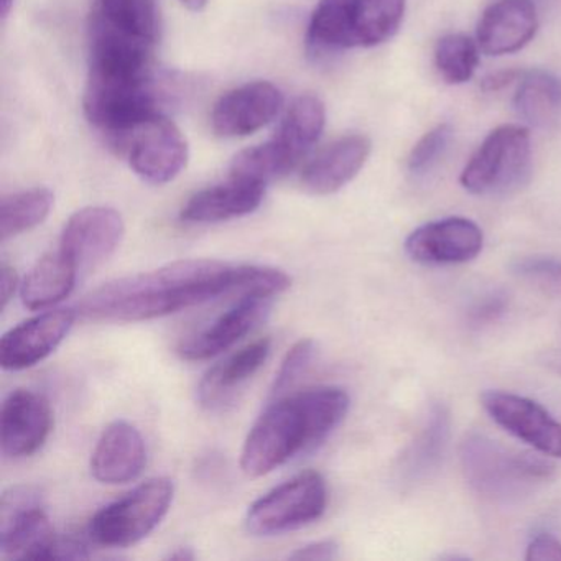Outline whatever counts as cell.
Instances as JSON below:
<instances>
[{
	"instance_id": "6da1fadb",
	"label": "cell",
	"mask_w": 561,
	"mask_h": 561,
	"mask_svg": "<svg viewBox=\"0 0 561 561\" xmlns=\"http://www.w3.org/2000/svg\"><path fill=\"white\" fill-rule=\"evenodd\" d=\"M290 287V275L280 268L188 259L107 282L84 297L78 313L94 321L139 323L208 304L222 295L275 298Z\"/></svg>"
},
{
	"instance_id": "7a4b0ae2",
	"label": "cell",
	"mask_w": 561,
	"mask_h": 561,
	"mask_svg": "<svg viewBox=\"0 0 561 561\" xmlns=\"http://www.w3.org/2000/svg\"><path fill=\"white\" fill-rule=\"evenodd\" d=\"M350 403L346 390L333 386L277 397L245 438L242 471L249 478H262L295 456L317 448L343 422Z\"/></svg>"
},
{
	"instance_id": "3957f363",
	"label": "cell",
	"mask_w": 561,
	"mask_h": 561,
	"mask_svg": "<svg viewBox=\"0 0 561 561\" xmlns=\"http://www.w3.org/2000/svg\"><path fill=\"white\" fill-rule=\"evenodd\" d=\"M83 106L88 121L119 142L159 114L149 71L127 68L90 65Z\"/></svg>"
},
{
	"instance_id": "277c9868",
	"label": "cell",
	"mask_w": 561,
	"mask_h": 561,
	"mask_svg": "<svg viewBox=\"0 0 561 561\" xmlns=\"http://www.w3.org/2000/svg\"><path fill=\"white\" fill-rule=\"evenodd\" d=\"M462 468L479 494L497 502H512L530 494L547 481L551 466L524 453L502 448L485 436H469L462 443Z\"/></svg>"
},
{
	"instance_id": "5b68a950",
	"label": "cell",
	"mask_w": 561,
	"mask_h": 561,
	"mask_svg": "<svg viewBox=\"0 0 561 561\" xmlns=\"http://www.w3.org/2000/svg\"><path fill=\"white\" fill-rule=\"evenodd\" d=\"M173 495L172 479L153 478L142 482L91 518V540L110 548L139 543L162 524L172 507Z\"/></svg>"
},
{
	"instance_id": "8992f818",
	"label": "cell",
	"mask_w": 561,
	"mask_h": 561,
	"mask_svg": "<svg viewBox=\"0 0 561 561\" xmlns=\"http://www.w3.org/2000/svg\"><path fill=\"white\" fill-rule=\"evenodd\" d=\"M531 169L528 129L501 126L492 130L461 173L462 188L472 195H507L527 183Z\"/></svg>"
},
{
	"instance_id": "52a82bcc",
	"label": "cell",
	"mask_w": 561,
	"mask_h": 561,
	"mask_svg": "<svg viewBox=\"0 0 561 561\" xmlns=\"http://www.w3.org/2000/svg\"><path fill=\"white\" fill-rule=\"evenodd\" d=\"M327 505L323 476L304 471L257 499L245 515V528L255 537L287 534L317 522Z\"/></svg>"
},
{
	"instance_id": "ba28073f",
	"label": "cell",
	"mask_w": 561,
	"mask_h": 561,
	"mask_svg": "<svg viewBox=\"0 0 561 561\" xmlns=\"http://www.w3.org/2000/svg\"><path fill=\"white\" fill-rule=\"evenodd\" d=\"M55 534L42 504V494L31 485L9 489L0 502V553L12 560H44Z\"/></svg>"
},
{
	"instance_id": "9c48e42d",
	"label": "cell",
	"mask_w": 561,
	"mask_h": 561,
	"mask_svg": "<svg viewBox=\"0 0 561 561\" xmlns=\"http://www.w3.org/2000/svg\"><path fill=\"white\" fill-rule=\"evenodd\" d=\"M121 144H126L134 172L152 185L172 182L188 163L185 136L160 114L144 121Z\"/></svg>"
},
{
	"instance_id": "30bf717a",
	"label": "cell",
	"mask_w": 561,
	"mask_h": 561,
	"mask_svg": "<svg viewBox=\"0 0 561 561\" xmlns=\"http://www.w3.org/2000/svg\"><path fill=\"white\" fill-rule=\"evenodd\" d=\"M126 225L119 211L106 206L80 209L61 232L60 249L78 271L100 267L119 249Z\"/></svg>"
},
{
	"instance_id": "8fae6325",
	"label": "cell",
	"mask_w": 561,
	"mask_h": 561,
	"mask_svg": "<svg viewBox=\"0 0 561 561\" xmlns=\"http://www.w3.org/2000/svg\"><path fill=\"white\" fill-rule=\"evenodd\" d=\"M481 402L489 416L511 435L541 455L561 458V423L540 403L501 390L482 393Z\"/></svg>"
},
{
	"instance_id": "7c38bea8",
	"label": "cell",
	"mask_w": 561,
	"mask_h": 561,
	"mask_svg": "<svg viewBox=\"0 0 561 561\" xmlns=\"http://www.w3.org/2000/svg\"><path fill=\"white\" fill-rule=\"evenodd\" d=\"M54 428V410L47 397L18 389L5 397L0 413V443L9 458H27L47 443Z\"/></svg>"
},
{
	"instance_id": "4fadbf2b",
	"label": "cell",
	"mask_w": 561,
	"mask_h": 561,
	"mask_svg": "<svg viewBox=\"0 0 561 561\" xmlns=\"http://www.w3.org/2000/svg\"><path fill=\"white\" fill-rule=\"evenodd\" d=\"M484 245L481 228L468 218L426 222L407 238L405 252L425 265L465 264L478 257Z\"/></svg>"
},
{
	"instance_id": "5bb4252c",
	"label": "cell",
	"mask_w": 561,
	"mask_h": 561,
	"mask_svg": "<svg viewBox=\"0 0 561 561\" xmlns=\"http://www.w3.org/2000/svg\"><path fill=\"white\" fill-rule=\"evenodd\" d=\"M78 311H45L24 321L0 340V364L5 370H25L47 359L70 333Z\"/></svg>"
},
{
	"instance_id": "9a60e30c",
	"label": "cell",
	"mask_w": 561,
	"mask_h": 561,
	"mask_svg": "<svg viewBox=\"0 0 561 561\" xmlns=\"http://www.w3.org/2000/svg\"><path fill=\"white\" fill-rule=\"evenodd\" d=\"M274 297L261 294L239 295L228 310L216 317L208 327L182 341L179 354L185 360H208L231 350L245 334L254 330L255 324L264 318Z\"/></svg>"
},
{
	"instance_id": "2e32d148",
	"label": "cell",
	"mask_w": 561,
	"mask_h": 561,
	"mask_svg": "<svg viewBox=\"0 0 561 561\" xmlns=\"http://www.w3.org/2000/svg\"><path fill=\"white\" fill-rule=\"evenodd\" d=\"M284 106V94L268 81L236 88L213 111V129L221 137H245L275 119Z\"/></svg>"
},
{
	"instance_id": "e0dca14e",
	"label": "cell",
	"mask_w": 561,
	"mask_h": 561,
	"mask_svg": "<svg viewBox=\"0 0 561 561\" xmlns=\"http://www.w3.org/2000/svg\"><path fill=\"white\" fill-rule=\"evenodd\" d=\"M147 465L144 436L133 423L116 420L106 426L91 458V472L103 484L136 481Z\"/></svg>"
},
{
	"instance_id": "ac0fdd59",
	"label": "cell",
	"mask_w": 561,
	"mask_h": 561,
	"mask_svg": "<svg viewBox=\"0 0 561 561\" xmlns=\"http://www.w3.org/2000/svg\"><path fill=\"white\" fill-rule=\"evenodd\" d=\"M538 31L534 0H497L478 24V45L491 57L511 55L530 44Z\"/></svg>"
},
{
	"instance_id": "d6986e66",
	"label": "cell",
	"mask_w": 561,
	"mask_h": 561,
	"mask_svg": "<svg viewBox=\"0 0 561 561\" xmlns=\"http://www.w3.org/2000/svg\"><path fill=\"white\" fill-rule=\"evenodd\" d=\"M265 186L264 183L231 176L222 185L193 195L183 206L182 219L193 225H213L251 215L261 206Z\"/></svg>"
},
{
	"instance_id": "ffe728a7",
	"label": "cell",
	"mask_w": 561,
	"mask_h": 561,
	"mask_svg": "<svg viewBox=\"0 0 561 561\" xmlns=\"http://www.w3.org/2000/svg\"><path fill=\"white\" fill-rule=\"evenodd\" d=\"M369 156L370 140L366 136L341 137L305 167L301 183L313 195L340 192L363 170Z\"/></svg>"
},
{
	"instance_id": "44dd1931",
	"label": "cell",
	"mask_w": 561,
	"mask_h": 561,
	"mask_svg": "<svg viewBox=\"0 0 561 561\" xmlns=\"http://www.w3.org/2000/svg\"><path fill=\"white\" fill-rule=\"evenodd\" d=\"M268 356H271V340L261 337L216 364L199 382V403L206 409H218L228 403L236 392L267 363Z\"/></svg>"
},
{
	"instance_id": "7402d4cb",
	"label": "cell",
	"mask_w": 561,
	"mask_h": 561,
	"mask_svg": "<svg viewBox=\"0 0 561 561\" xmlns=\"http://www.w3.org/2000/svg\"><path fill=\"white\" fill-rule=\"evenodd\" d=\"M75 262L60 248L44 255L21 285V297L28 310H45L70 297L77 285Z\"/></svg>"
},
{
	"instance_id": "603a6c76",
	"label": "cell",
	"mask_w": 561,
	"mask_h": 561,
	"mask_svg": "<svg viewBox=\"0 0 561 561\" xmlns=\"http://www.w3.org/2000/svg\"><path fill=\"white\" fill-rule=\"evenodd\" d=\"M324 121L327 111L320 98L305 94L291 104L277 136L272 139L291 169L301 162L308 150L320 139Z\"/></svg>"
},
{
	"instance_id": "cb8c5ba5",
	"label": "cell",
	"mask_w": 561,
	"mask_h": 561,
	"mask_svg": "<svg viewBox=\"0 0 561 561\" xmlns=\"http://www.w3.org/2000/svg\"><path fill=\"white\" fill-rule=\"evenodd\" d=\"M514 106L530 126L550 127L560 119L561 81L547 71L522 73L515 91Z\"/></svg>"
},
{
	"instance_id": "d4e9b609",
	"label": "cell",
	"mask_w": 561,
	"mask_h": 561,
	"mask_svg": "<svg viewBox=\"0 0 561 561\" xmlns=\"http://www.w3.org/2000/svg\"><path fill=\"white\" fill-rule=\"evenodd\" d=\"M359 0H320L311 15L308 44L320 50L353 47V25Z\"/></svg>"
},
{
	"instance_id": "484cf974",
	"label": "cell",
	"mask_w": 561,
	"mask_h": 561,
	"mask_svg": "<svg viewBox=\"0 0 561 561\" xmlns=\"http://www.w3.org/2000/svg\"><path fill=\"white\" fill-rule=\"evenodd\" d=\"M449 436V415L443 407H436L419 438L407 449L402 459V478L413 482L425 478L438 466Z\"/></svg>"
},
{
	"instance_id": "4316f807",
	"label": "cell",
	"mask_w": 561,
	"mask_h": 561,
	"mask_svg": "<svg viewBox=\"0 0 561 561\" xmlns=\"http://www.w3.org/2000/svg\"><path fill=\"white\" fill-rule=\"evenodd\" d=\"M407 0H359L353 47H376L393 37L405 15Z\"/></svg>"
},
{
	"instance_id": "83f0119b",
	"label": "cell",
	"mask_w": 561,
	"mask_h": 561,
	"mask_svg": "<svg viewBox=\"0 0 561 561\" xmlns=\"http://www.w3.org/2000/svg\"><path fill=\"white\" fill-rule=\"evenodd\" d=\"M55 196L48 188H32L4 196L0 205L2 241L18 238L41 226L54 208Z\"/></svg>"
},
{
	"instance_id": "f1b7e54d",
	"label": "cell",
	"mask_w": 561,
	"mask_h": 561,
	"mask_svg": "<svg viewBox=\"0 0 561 561\" xmlns=\"http://www.w3.org/2000/svg\"><path fill=\"white\" fill-rule=\"evenodd\" d=\"M93 12L114 27L156 44L159 32L156 0H98Z\"/></svg>"
},
{
	"instance_id": "f546056e",
	"label": "cell",
	"mask_w": 561,
	"mask_h": 561,
	"mask_svg": "<svg viewBox=\"0 0 561 561\" xmlns=\"http://www.w3.org/2000/svg\"><path fill=\"white\" fill-rule=\"evenodd\" d=\"M478 42L465 34H449L436 44L435 67L449 84H462L474 77L479 65Z\"/></svg>"
},
{
	"instance_id": "4dcf8cb0",
	"label": "cell",
	"mask_w": 561,
	"mask_h": 561,
	"mask_svg": "<svg viewBox=\"0 0 561 561\" xmlns=\"http://www.w3.org/2000/svg\"><path fill=\"white\" fill-rule=\"evenodd\" d=\"M290 163L282 156L275 144L252 147L239 153L231 165V176L236 179L252 180V182L267 183L282 179L291 172Z\"/></svg>"
},
{
	"instance_id": "1f68e13d",
	"label": "cell",
	"mask_w": 561,
	"mask_h": 561,
	"mask_svg": "<svg viewBox=\"0 0 561 561\" xmlns=\"http://www.w3.org/2000/svg\"><path fill=\"white\" fill-rule=\"evenodd\" d=\"M453 139V129L449 124H439L435 129L426 133L413 147L409 156V170L412 175H425L438 165L439 160L448 150Z\"/></svg>"
},
{
	"instance_id": "d6a6232c",
	"label": "cell",
	"mask_w": 561,
	"mask_h": 561,
	"mask_svg": "<svg viewBox=\"0 0 561 561\" xmlns=\"http://www.w3.org/2000/svg\"><path fill=\"white\" fill-rule=\"evenodd\" d=\"M317 354V346L311 340H301L288 351L285 359L282 360L280 369L275 374L274 383H272V399L285 396L287 390H290L298 380L301 379L311 360Z\"/></svg>"
},
{
	"instance_id": "836d02e7",
	"label": "cell",
	"mask_w": 561,
	"mask_h": 561,
	"mask_svg": "<svg viewBox=\"0 0 561 561\" xmlns=\"http://www.w3.org/2000/svg\"><path fill=\"white\" fill-rule=\"evenodd\" d=\"M87 558H90L87 541L75 535H57L44 554V560H87Z\"/></svg>"
},
{
	"instance_id": "e575fe53",
	"label": "cell",
	"mask_w": 561,
	"mask_h": 561,
	"mask_svg": "<svg viewBox=\"0 0 561 561\" xmlns=\"http://www.w3.org/2000/svg\"><path fill=\"white\" fill-rule=\"evenodd\" d=\"M515 271L540 280H561V262L550 257H525L517 262Z\"/></svg>"
},
{
	"instance_id": "d590c367",
	"label": "cell",
	"mask_w": 561,
	"mask_h": 561,
	"mask_svg": "<svg viewBox=\"0 0 561 561\" xmlns=\"http://www.w3.org/2000/svg\"><path fill=\"white\" fill-rule=\"evenodd\" d=\"M525 560L561 561V541L550 534H540L531 538Z\"/></svg>"
},
{
	"instance_id": "8d00e7d4",
	"label": "cell",
	"mask_w": 561,
	"mask_h": 561,
	"mask_svg": "<svg viewBox=\"0 0 561 561\" xmlns=\"http://www.w3.org/2000/svg\"><path fill=\"white\" fill-rule=\"evenodd\" d=\"M340 557V545L334 540H320L298 548L290 554L291 560H334Z\"/></svg>"
},
{
	"instance_id": "74e56055",
	"label": "cell",
	"mask_w": 561,
	"mask_h": 561,
	"mask_svg": "<svg viewBox=\"0 0 561 561\" xmlns=\"http://www.w3.org/2000/svg\"><path fill=\"white\" fill-rule=\"evenodd\" d=\"M0 288H2V310L8 308V305L11 304L12 298H14L15 291L21 288L19 285V275L15 272V268L9 264H2L0 267Z\"/></svg>"
},
{
	"instance_id": "f35d334b",
	"label": "cell",
	"mask_w": 561,
	"mask_h": 561,
	"mask_svg": "<svg viewBox=\"0 0 561 561\" xmlns=\"http://www.w3.org/2000/svg\"><path fill=\"white\" fill-rule=\"evenodd\" d=\"M504 307V297H497V295H494V297H489L488 300L482 301V304L476 308L474 318L478 321L492 320V318H495L499 313H502Z\"/></svg>"
},
{
	"instance_id": "ab89813d",
	"label": "cell",
	"mask_w": 561,
	"mask_h": 561,
	"mask_svg": "<svg viewBox=\"0 0 561 561\" xmlns=\"http://www.w3.org/2000/svg\"><path fill=\"white\" fill-rule=\"evenodd\" d=\"M520 71H499V73L491 75L482 81V90L484 91H499L502 88L508 87L512 81H518Z\"/></svg>"
},
{
	"instance_id": "60d3db41",
	"label": "cell",
	"mask_w": 561,
	"mask_h": 561,
	"mask_svg": "<svg viewBox=\"0 0 561 561\" xmlns=\"http://www.w3.org/2000/svg\"><path fill=\"white\" fill-rule=\"evenodd\" d=\"M167 560H195V553H193L192 548H179V550L170 553Z\"/></svg>"
},
{
	"instance_id": "b9f144b4",
	"label": "cell",
	"mask_w": 561,
	"mask_h": 561,
	"mask_svg": "<svg viewBox=\"0 0 561 561\" xmlns=\"http://www.w3.org/2000/svg\"><path fill=\"white\" fill-rule=\"evenodd\" d=\"M206 2H208V0H182V4L185 5V8L195 12L202 11V9L205 8Z\"/></svg>"
},
{
	"instance_id": "7bdbcfd3",
	"label": "cell",
	"mask_w": 561,
	"mask_h": 561,
	"mask_svg": "<svg viewBox=\"0 0 561 561\" xmlns=\"http://www.w3.org/2000/svg\"><path fill=\"white\" fill-rule=\"evenodd\" d=\"M12 4H14V0H2V18H8L9 12H11Z\"/></svg>"
}]
</instances>
